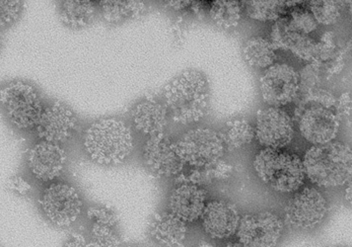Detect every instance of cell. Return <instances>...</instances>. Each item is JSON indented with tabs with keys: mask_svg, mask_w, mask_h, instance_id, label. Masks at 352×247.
<instances>
[{
	"mask_svg": "<svg viewBox=\"0 0 352 247\" xmlns=\"http://www.w3.org/2000/svg\"><path fill=\"white\" fill-rule=\"evenodd\" d=\"M162 97L169 118L175 123L195 124L210 112V81L199 70L186 69L168 81Z\"/></svg>",
	"mask_w": 352,
	"mask_h": 247,
	"instance_id": "obj_1",
	"label": "cell"
},
{
	"mask_svg": "<svg viewBox=\"0 0 352 247\" xmlns=\"http://www.w3.org/2000/svg\"><path fill=\"white\" fill-rule=\"evenodd\" d=\"M135 146L131 126L119 118H100L84 130V153L91 162L101 167H118L126 162Z\"/></svg>",
	"mask_w": 352,
	"mask_h": 247,
	"instance_id": "obj_2",
	"label": "cell"
},
{
	"mask_svg": "<svg viewBox=\"0 0 352 247\" xmlns=\"http://www.w3.org/2000/svg\"><path fill=\"white\" fill-rule=\"evenodd\" d=\"M302 162L306 178L319 189L342 187L351 181L352 151L344 142L333 140L312 146L306 151Z\"/></svg>",
	"mask_w": 352,
	"mask_h": 247,
	"instance_id": "obj_3",
	"label": "cell"
},
{
	"mask_svg": "<svg viewBox=\"0 0 352 247\" xmlns=\"http://www.w3.org/2000/svg\"><path fill=\"white\" fill-rule=\"evenodd\" d=\"M253 167L263 184L278 193H295L305 182L302 158L285 149L263 147L254 156Z\"/></svg>",
	"mask_w": 352,
	"mask_h": 247,
	"instance_id": "obj_4",
	"label": "cell"
},
{
	"mask_svg": "<svg viewBox=\"0 0 352 247\" xmlns=\"http://www.w3.org/2000/svg\"><path fill=\"white\" fill-rule=\"evenodd\" d=\"M0 103L9 122L22 131L35 130L45 104L40 93L27 81H11L0 88Z\"/></svg>",
	"mask_w": 352,
	"mask_h": 247,
	"instance_id": "obj_5",
	"label": "cell"
},
{
	"mask_svg": "<svg viewBox=\"0 0 352 247\" xmlns=\"http://www.w3.org/2000/svg\"><path fill=\"white\" fill-rule=\"evenodd\" d=\"M177 153L190 169H208L222 160L226 149L221 133L210 128H194L175 140Z\"/></svg>",
	"mask_w": 352,
	"mask_h": 247,
	"instance_id": "obj_6",
	"label": "cell"
},
{
	"mask_svg": "<svg viewBox=\"0 0 352 247\" xmlns=\"http://www.w3.org/2000/svg\"><path fill=\"white\" fill-rule=\"evenodd\" d=\"M38 206L50 224L68 228L82 215L84 202L80 192L72 183L54 181L43 190Z\"/></svg>",
	"mask_w": 352,
	"mask_h": 247,
	"instance_id": "obj_7",
	"label": "cell"
},
{
	"mask_svg": "<svg viewBox=\"0 0 352 247\" xmlns=\"http://www.w3.org/2000/svg\"><path fill=\"white\" fill-rule=\"evenodd\" d=\"M285 226L298 232H312L330 213V204L319 188L307 186L292 194L285 207Z\"/></svg>",
	"mask_w": 352,
	"mask_h": 247,
	"instance_id": "obj_8",
	"label": "cell"
},
{
	"mask_svg": "<svg viewBox=\"0 0 352 247\" xmlns=\"http://www.w3.org/2000/svg\"><path fill=\"white\" fill-rule=\"evenodd\" d=\"M296 126L300 135L309 144L321 146L337 139L340 119L331 106L310 100L296 113Z\"/></svg>",
	"mask_w": 352,
	"mask_h": 247,
	"instance_id": "obj_9",
	"label": "cell"
},
{
	"mask_svg": "<svg viewBox=\"0 0 352 247\" xmlns=\"http://www.w3.org/2000/svg\"><path fill=\"white\" fill-rule=\"evenodd\" d=\"M285 230L283 217L263 210L241 215L236 237L245 247H278Z\"/></svg>",
	"mask_w": 352,
	"mask_h": 247,
	"instance_id": "obj_10",
	"label": "cell"
},
{
	"mask_svg": "<svg viewBox=\"0 0 352 247\" xmlns=\"http://www.w3.org/2000/svg\"><path fill=\"white\" fill-rule=\"evenodd\" d=\"M298 72L285 63H276L265 69L260 78L263 101L281 108L297 98L301 88Z\"/></svg>",
	"mask_w": 352,
	"mask_h": 247,
	"instance_id": "obj_11",
	"label": "cell"
},
{
	"mask_svg": "<svg viewBox=\"0 0 352 247\" xmlns=\"http://www.w3.org/2000/svg\"><path fill=\"white\" fill-rule=\"evenodd\" d=\"M254 128L255 139L267 149H283L294 139V121L283 108L269 106L258 110Z\"/></svg>",
	"mask_w": 352,
	"mask_h": 247,
	"instance_id": "obj_12",
	"label": "cell"
},
{
	"mask_svg": "<svg viewBox=\"0 0 352 247\" xmlns=\"http://www.w3.org/2000/svg\"><path fill=\"white\" fill-rule=\"evenodd\" d=\"M79 126L76 113L67 104L56 101L45 106L35 131L38 140L63 146L74 139Z\"/></svg>",
	"mask_w": 352,
	"mask_h": 247,
	"instance_id": "obj_13",
	"label": "cell"
},
{
	"mask_svg": "<svg viewBox=\"0 0 352 247\" xmlns=\"http://www.w3.org/2000/svg\"><path fill=\"white\" fill-rule=\"evenodd\" d=\"M142 160L146 169L158 178H175L185 169L177 153L175 140L165 133L148 137L143 144Z\"/></svg>",
	"mask_w": 352,
	"mask_h": 247,
	"instance_id": "obj_14",
	"label": "cell"
},
{
	"mask_svg": "<svg viewBox=\"0 0 352 247\" xmlns=\"http://www.w3.org/2000/svg\"><path fill=\"white\" fill-rule=\"evenodd\" d=\"M27 167L38 182L50 184L63 175L67 164V153L63 146L38 140L29 149Z\"/></svg>",
	"mask_w": 352,
	"mask_h": 247,
	"instance_id": "obj_15",
	"label": "cell"
},
{
	"mask_svg": "<svg viewBox=\"0 0 352 247\" xmlns=\"http://www.w3.org/2000/svg\"><path fill=\"white\" fill-rule=\"evenodd\" d=\"M239 208L230 201L213 200L208 202L201 217L204 232L211 239H232L239 226Z\"/></svg>",
	"mask_w": 352,
	"mask_h": 247,
	"instance_id": "obj_16",
	"label": "cell"
},
{
	"mask_svg": "<svg viewBox=\"0 0 352 247\" xmlns=\"http://www.w3.org/2000/svg\"><path fill=\"white\" fill-rule=\"evenodd\" d=\"M208 204V192L201 186L179 182L170 192L168 211L187 224L199 221Z\"/></svg>",
	"mask_w": 352,
	"mask_h": 247,
	"instance_id": "obj_17",
	"label": "cell"
},
{
	"mask_svg": "<svg viewBox=\"0 0 352 247\" xmlns=\"http://www.w3.org/2000/svg\"><path fill=\"white\" fill-rule=\"evenodd\" d=\"M270 41L276 50L292 52L296 58L306 62H317L319 49L317 41L311 36L293 30L286 24L285 17L272 26Z\"/></svg>",
	"mask_w": 352,
	"mask_h": 247,
	"instance_id": "obj_18",
	"label": "cell"
},
{
	"mask_svg": "<svg viewBox=\"0 0 352 247\" xmlns=\"http://www.w3.org/2000/svg\"><path fill=\"white\" fill-rule=\"evenodd\" d=\"M148 235L159 247H184L188 237V224L169 211L159 212L150 221Z\"/></svg>",
	"mask_w": 352,
	"mask_h": 247,
	"instance_id": "obj_19",
	"label": "cell"
},
{
	"mask_svg": "<svg viewBox=\"0 0 352 247\" xmlns=\"http://www.w3.org/2000/svg\"><path fill=\"white\" fill-rule=\"evenodd\" d=\"M131 118L135 130L148 137L164 133L170 119L163 102L155 98H145L135 104Z\"/></svg>",
	"mask_w": 352,
	"mask_h": 247,
	"instance_id": "obj_20",
	"label": "cell"
},
{
	"mask_svg": "<svg viewBox=\"0 0 352 247\" xmlns=\"http://www.w3.org/2000/svg\"><path fill=\"white\" fill-rule=\"evenodd\" d=\"M98 6L91 0H67L61 1L60 19L72 29H82L96 19Z\"/></svg>",
	"mask_w": 352,
	"mask_h": 247,
	"instance_id": "obj_21",
	"label": "cell"
},
{
	"mask_svg": "<svg viewBox=\"0 0 352 247\" xmlns=\"http://www.w3.org/2000/svg\"><path fill=\"white\" fill-rule=\"evenodd\" d=\"M97 6L103 19L111 25L120 24L131 18L138 17L146 9L142 1L126 0H101Z\"/></svg>",
	"mask_w": 352,
	"mask_h": 247,
	"instance_id": "obj_22",
	"label": "cell"
},
{
	"mask_svg": "<svg viewBox=\"0 0 352 247\" xmlns=\"http://www.w3.org/2000/svg\"><path fill=\"white\" fill-rule=\"evenodd\" d=\"M243 56L250 67L267 69L276 63V49L267 38L255 36L250 38L244 45Z\"/></svg>",
	"mask_w": 352,
	"mask_h": 247,
	"instance_id": "obj_23",
	"label": "cell"
},
{
	"mask_svg": "<svg viewBox=\"0 0 352 247\" xmlns=\"http://www.w3.org/2000/svg\"><path fill=\"white\" fill-rule=\"evenodd\" d=\"M226 151H239L255 140V128L245 119H233L227 122L221 131Z\"/></svg>",
	"mask_w": 352,
	"mask_h": 247,
	"instance_id": "obj_24",
	"label": "cell"
},
{
	"mask_svg": "<svg viewBox=\"0 0 352 247\" xmlns=\"http://www.w3.org/2000/svg\"><path fill=\"white\" fill-rule=\"evenodd\" d=\"M242 15V3L234 0L213 1L210 8V19L213 23L223 30H231L238 27Z\"/></svg>",
	"mask_w": 352,
	"mask_h": 247,
	"instance_id": "obj_25",
	"label": "cell"
},
{
	"mask_svg": "<svg viewBox=\"0 0 352 247\" xmlns=\"http://www.w3.org/2000/svg\"><path fill=\"white\" fill-rule=\"evenodd\" d=\"M243 9L248 17L260 22H276L283 17L287 4L281 0H272V1H256L250 0L242 3Z\"/></svg>",
	"mask_w": 352,
	"mask_h": 247,
	"instance_id": "obj_26",
	"label": "cell"
},
{
	"mask_svg": "<svg viewBox=\"0 0 352 247\" xmlns=\"http://www.w3.org/2000/svg\"><path fill=\"white\" fill-rule=\"evenodd\" d=\"M346 2L333 0H313L308 3V9L314 16L318 24L330 26L338 23L346 8Z\"/></svg>",
	"mask_w": 352,
	"mask_h": 247,
	"instance_id": "obj_27",
	"label": "cell"
},
{
	"mask_svg": "<svg viewBox=\"0 0 352 247\" xmlns=\"http://www.w3.org/2000/svg\"><path fill=\"white\" fill-rule=\"evenodd\" d=\"M91 244L94 247H120L122 239L117 226L109 224H91Z\"/></svg>",
	"mask_w": 352,
	"mask_h": 247,
	"instance_id": "obj_28",
	"label": "cell"
},
{
	"mask_svg": "<svg viewBox=\"0 0 352 247\" xmlns=\"http://www.w3.org/2000/svg\"><path fill=\"white\" fill-rule=\"evenodd\" d=\"M286 24L294 31L310 36L317 30L319 24L316 21L314 16L306 8H293L290 14L285 17Z\"/></svg>",
	"mask_w": 352,
	"mask_h": 247,
	"instance_id": "obj_29",
	"label": "cell"
},
{
	"mask_svg": "<svg viewBox=\"0 0 352 247\" xmlns=\"http://www.w3.org/2000/svg\"><path fill=\"white\" fill-rule=\"evenodd\" d=\"M22 8V1L0 0V28L14 24L21 16Z\"/></svg>",
	"mask_w": 352,
	"mask_h": 247,
	"instance_id": "obj_30",
	"label": "cell"
},
{
	"mask_svg": "<svg viewBox=\"0 0 352 247\" xmlns=\"http://www.w3.org/2000/svg\"><path fill=\"white\" fill-rule=\"evenodd\" d=\"M86 216L89 219L90 224H109V226H117V215L112 208L104 207V206H92L88 208Z\"/></svg>",
	"mask_w": 352,
	"mask_h": 247,
	"instance_id": "obj_31",
	"label": "cell"
},
{
	"mask_svg": "<svg viewBox=\"0 0 352 247\" xmlns=\"http://www.w3.org/2000/svg\"><path fill=\"white\" fill-rule=\"evenodd\" d=\"M8 188L11 192L19 195V196H27L33 190L31 183L21 175H16L14 178L9 179Z\"/></svg>",
	"mask_w": 352,
	"mask_h": 247,
	"instance_id": "obj_32",
	"label": "cell"
},
{
	"mask_svg": "<svg viewBox=\"0 0 352 247\" xmlns=\"http://www.w3.org/2000/svg\"><path fill=\"white\" fill-rule=\"evenodd\" d=\"M337 113L338 117L344 118L351 124V94L349 92H345L342 94L338 101Z\"/></svg>",
	"mask_w": 352,
	"mask_h": 247,
	"instance_id": "obj_33",
	"label": "cell"
},
{
	"mask_svg": "<svg viewBox=\"0 0 352 247\" xmlns=\"http://www.w3.org/2000/svg\"><path fill=\"white\" fill-rule=\"evenodd\" d=\"M90 240L79 233H72L63 241V247H89Z\"/></svg>",
	"mask_w": 352,
	"mask_h": 247,
	"instance_id": "obj_34",
	"label": "cell"
},
{
	"mask_svg": "<svg viewBox=\"0 0 352 247\" xmlns=\"http://www.w3.org/2000/svg\"><path fill=\"white\" fill-rule=\"evenodd\" d=\"M192 1H166V6L174 10H184L190 6Z\"/></svg>",
	"mask_w": 352,
	"mask_h": 247,
	"instance_id": "obj_35",
	"label": "cell"
},
{
	"mask_svg": "<svg viewBox=\"0 0 352 247\" xmlns=\"http://www.w3.org/2000/svg\"><path fill=\"white\" fill-rule=\"evenodd\" d=\"M221 247H245L238 239H227L224 240Z\"/></svg>",
	"mask_w": 352,
	"mask_h": 247,
	"instance_id": "obj_36",
	"label": "cell"
},
{
	"mask_svg": "<svg viewBox=\"0 0 352 247\" xmlns=\"http://www.w3.org/2000/svg\"><path fill=\"white\" fill-rule=\"evenodd\" d=\"M195 247H217L214 244L210 239H199L195 244Z\"/></svg>",
	"mask_w": 352,
	"mask_h": 247,
	"instance_id": "obj_37",
	"label": "cell"
},
{
	"mask_svg": "<svg viewBox=\"0 0 352 247\" xmlns=\"http://www.w3.org/2000/svg\"><path fill=\"white\" fill-rule=\"evenodd\" d=\"M346 189H345L344 200L349 202V205H351V181H349L346 184Z\"/></svg>",
	"mask_w": 352,
	"mask_h": 247,
	"instance_id": "obj_38",
	"label": "cell"
},
{
	"mask_svg": "<svg viewBox=\"0 0 352 247\" xmlns=\"http://www.w3.org/2000/svg\"><path fill=\"white\" fill-rule=\"evenodd\" d=\"M322 247H351V246H347V244H336V246H322Z\"/></svg>",
	"mask_w": 352,
	"mask_h": 247,
	"instance_id": "obj_39",
	"label": "cell"
},
{
	"mask_svg": "<svg viewBox=\"0 0 352 247\" xmlns=\"http://www.w3.org/2000/svg\"><path fill=\"white\" fill-rule=\"evenodd\" d=\"M120 247H144L143 246H140V244H128V246H124Z\"/></svg>",
	"mask_w": 352,
	"mask_h": 247,
	"instance_id": "obj_40",
	"label": "cell"
}]
</instances>
